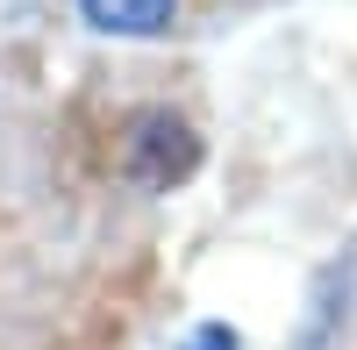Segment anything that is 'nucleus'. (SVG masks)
<instances>
[{
  "instance_id": "2",
  "label": "nucleus",
  "mask_w": 357,
  "mask_h": 350,
  "mask_svg": "<svg viewBox=\"0 0 357 350\" xmlns=\"http://www.w3.org/2000/svg\"><path fill=\"white\" fill-rule=\"evenodd\" d=\"M79 15L100 29V36H165L178 0H79Z\"/></svg>"
},
{
  "instance_id": "3",
  "label": "nucleus",
  "mask_w": 357,
  "mask_h": 350,
  "mask_svg": "<svg viewBox=\"0 0 357 350\" xmlns=\"http://www.w3.org/2000/svg\"><path fill=\"white\" fill-rule=\"evenodd\" d=\"M122 336H129V300L122 294H100L93 307H86V322L57 343V350H122Z\"/></svg>"
},
{
  "instance_id": "4",
  "label": "nucleus",
  "mask_w": 357,
  "mask_h": 350,
  "mask_svg": "<svg viewBox=\"0 0 357 350\" xmlns=\"http://www.w3.org/2000/svg\"><path fill=\"white\" fill-rule=\"evenodd\" d=\"M343 279H350L343 265L321 272V286H314V322L301 329V350H321V336H329V322H336V286H343Z\"/></svg>"
},
{
  "instance_id": "5",
  "label": "nucleus",
  "mask_w": 357,
  "mask_h": 350,
  "mask_svg": "<svg viewBox=\"0 0 357 350\" xmlns=\"http://www.w3.org/2000/svg\"><path fill=\"white\" fill-rule=\"evenodd\" d=\"M178 350H243V336H236L229 322H200V329L178 343Z\"/></svg>"
},
{
  "instance_id": "1",
  "label": "nucleus",
  "mask_w": 357,
  "mask_h": 350,
  "mask_svg": "<svg viewBox=\"0 0 357 350\" xmlns=\"http://www.w3.org/2000/svg\"><path fill=\"white\" fill-rule=\"evenodd\" d=\"M200 172V136L186 114L172 107H136L114 143V179H129L136 193H172Z\"/></svg>"
}]
</instances>
